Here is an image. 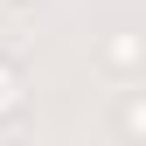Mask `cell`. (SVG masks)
<instances>
[{
  "label": "cell",
  "instance_id": "6da1fadb",
  "mask_svg": "<svg viewBox=\"0 0 146 146\" xmlns=\"http://www.w3.org/2000/svg\"><path fill=\"white\" fill-rule=\"evenodd\" d=\"M98 63H104V77H139L146 70V28H111L98 42Z\"/></svg>",
  "mask_w": 146,
  "mask_h": 146
},
{
  "label": "cell",
  "instance_id": "7a4b0ae2",
  "mask_svg": "<svg viewBox=\"0 0 146 146\" xmlns=\"http://www.w3.org/2000/svg\"><path fill=\"white\" fill-rule=\"evenodd\" d=\"M21 104H28V77H21V63H14V56H0V125L21 118Z\"/></svg>",
  "mask_w": 146,
  "mask_h": 146
},
{
  "label": "cell",
  "instance_id": "3957f363",
  "mask_svg": "<svg viewBox=\"0 0 146 146\" xmlns=\"http://www.w3.org/2000/svg\"><path fill=\"white\" fill-rule=\"evenodd\" d=\"M118 132L146 139V98H125V104H118Z\"/></svg>",
  "mask_w": 146,
  "mask_h": 146
}]
</instances>
